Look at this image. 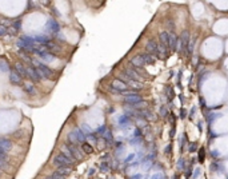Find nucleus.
<instances>
[{"mask_svg":"<svg viewBox=\"0 0 228 179\" xmlns=\"http://www.w3.org/2000/svg\"><path fill=\"white\" fill-rule=\"evenodd\" d=\"M31 64H32V67H34V68H36V71H37V74H39L40 79H52V78H55L54 70H52V68H49L47 64H44V63L39 62L37 59H34V57H32Z\"/></svg>","mask_w":228,"mask_h":179,"instance_id":"1","label":"nucleus"},{"mask_svg":"<svg viewBox=\"0 0 228 179\" xmlns=\"http://www.w3.org/2000/svg\"><path fill=\"white\" fill-rule=\"evenodd\" d=\"M62 152L65 154L67 156H70V158H72L73 161H80V159H83L84 154L83 151H80L78 147H76V144H63L62 146Z\"/></svg>","mask_w":228,"mask_h":179,"instance_id":"2","label":"nucleus"},{"mask_svg":"<svg viewBox=\"0 0 228 179\" xmlns=\"http://www.w3.org/2000/svg\"><path fill=\"white\" fill-rule=\"evenodd\" d=\"M76 161H73L72 158H70V156H67L65 154L60 152L57 154V155L54 156V159H52V163L55 164V166L59 169V167H71L73 163H75Z\"/></svg>","mask_w":228,"mask_h":179,"instance_id":"3","label":"nucleus"},{"mask_svg":"<svg viewBox=\"0 0 228 179\" xmlns=\"http://www.w3.org/2000/svg\"><path fill=\"white\" fill-rule=\"evenodd\" d=\"M68 140H70V144L84 143V142H86V135L81 133L79 128H75L73 131H71V133L68 134Z\"/></svg>","mask_w":228,"mask_h":179,"instance_id":"4","label":"nucleus"},{"mask_svg":"<svg viewBox=\"0 0 228 179\" xmlns=\"http://www.w3.org/2000/svg\"><path fill=\"white\" fill-rule=\"evenodd\" d=\"M117 76H119V80L125 82V84H127V86H131V87H133V88H137V90H140V88L143 87V84L137 83V82L132 80L131 78H128V76L125 75L124 72H119V74H117Z\"/></svg>","mask_w":228,"mask_h":179,"instance_id":"5","label":"nucleus"},{"mask_svg":"<svg viewBox=\"0 0 228 179\" xmlns=\"http://www.w3.org/2000/svg\"><path fill=\"white\" fill-rule=\"evenodd\" d=\"M145 49H147V54L150 55H155V56H158L159 55V43L156 42V40L151 39L147 42V44H145Z\"/></svg>","mask_w":228,"mask_h":179,"instance_id":"6","label":"nucleus"},{"mask_svg":"<svg viewBox=\"0 0 228 179\" xmlns=\"http://www.w3.org/2000/svg\"><path fill=\"white\" fill-rule=\"evenodd\" d=\"M23 88L24 91H26L28 95H32V96H35L37 94V90H36V87H35V84H34V82H31V80H26L23 83Z\"/></svg>","mask_w":228,"mask_h":179,"instance_id":"7","label":"nucleus"},{"mask_svg":"<svg viewBox=\"0 0 228 179\" xmlns=\"http://www.w3.org/2000/svg\"><path fill=\"white\" fill-rule=\"evenodd\" d=\"M11 150H12V142L5 138H0V152L7 154Z\"/></svg>","mask_w":228,"mask_h":179,"instance_id":"8","label":"nucleus"},{"mask_svg":"<svg viewBox=\"0 0 228 179\" xmlns=\"http://www.w3.org/2000/svg\"><path fill=\"white\" fill-rule=\"evenodd\" d=\"M123 72H124L125 75L128 76V78L132 79V80H135V82H137V83H140V84L143 83V78L136 72V71H133L132 68H125V70L123 71Z\"/></svg>","mask_w":228,"mask_h":179,"instance_id":"9","label":"nucleus"},{"mask_svg":"<svg viewBox=\"0 0 228 179\" xmlns=\"http://www.w3.org/2000/svg\"><path fill=\"white\" fill-rule=\"evenodd\" d=\"M47 31H48L49 34H57V32L60 31L59 23H57L55 19H49L48 23H47Z\"/></svg>","mask_w":228,"mask_h":179,"instance_id":"10","label":"nucleus"},{"mask_svg":"<svg viewBox=\"0 0 228 179\" xmlns=\"http://www.w3.org/2000/svg\"><path fill=\"white\" fill-rule=\"evenodd\" d=\"M27 78H28L31 82H39L40 80V76H39V74H37L36 68H34L32 66H28V67H27Z\"/></svg>","mask_w":228,"mask_h":179,"instance_id":"11","label":"nucleus"},{"mask_svg":"<svg viewBox=\"0 0 228 179\" xmlns=\"http://www.w3.org/2000/svg\"><path fill=\"white\" fill-rule=\"evenodd\" d=\"M111 87H112V90H114V91H116V92H122V91H125V90L128 88V86H127V84H125L124 82L119 80V79H115V80L112 82Z\"/></svg>","mask_w":228,"mask_h":179,"instance_id":"12","label":"nucleus"},{"mask_svg":"<svg viewBox=\"0 0 228 179\" xmlns=\"http://www.w3.org/2000/svg\"><path fill=\"white\" fill-rule=\"evenodd\" d=\"M10 82L12 84H15V86H23V83H24V80H23V78H21L20 75H19L16 71H11L10 72Z\"/></svg>","mask_w":228,"mask_h":179,"instance_id":"13","label":"nucleus"},{"mask_svg":"<svg viewBox=\"0 0 228 179\" xmlns=\"http://www.w3.org/2000/svg\"><path fill=\"white\" fill-rule=\"evenodd\" d=\"M141 100H143V98L141 96H139V95H136V94H133V95H128V96H125L124 98V102L127 104H130V106H135V104H137V103H141Z\"/></svg>","mask_w":228,"mask_h":179,"instance_id":"14","label":"nucleus"},{"mask_svg":"<svg viewBox=\"0 0 228 179\" xmlns=\"http://www.w3.org/2000/svg\"><path fill=\"white\" fill-rule=\"evenodd\" d=\"M180 42H182V51H183V52H187V48H188V43H189V32H188V31H183V32H182Z\"/></svg>","mask_w":228,"mask_h":179,"instance_id":"15","label":"nucleus"},{"mask_svg":"<svg viewBox=\"0 0 228 179\" xmlns=\"http://www.w3.org/2000/svg\"><path fill=\"white\" fill-rule=\"evenodd\" d=\"M130 63L133 66V67H143V66H145L144 59H143V56L140 54L136 55V56H133V57H131Z\"/></svg>","mask_w":228,"mask_h":179,"instance_id":"16","label":"nucleus"},{"mask_svg":"<svg viewBox=\"0 0 228 179\" xmlns=\"http://www.w3.org/2000/svg\"><path fill=\"white\" fill-rule=\"evenodd\" d=\"M15 71L21 76V78H23V76H27V66H24V63L16 62L15 63Z\"/></svg>","mask_w":228,"mask_h":179,"instance_id":"17","label":"nucleus"},{"mask_svg":"<svg viewBox=\"0 0 228 179\" xmlns=\"http://www.w3.org/2000/svg\"><path fill=\"white\" fill-rule=\"evenodd\" d=\"M47 48H48L49 52H56V54H59L60 51H62V47H60L57 43H55L54 40H49L48 43H47Z\"/></svg>","mask_w":228,"mask_h":179,"instance_id":"18","label":"nucleus"},{"mask_svg":"<svg viewBox=\"0 0 228 179\" xmlns=\"http://www.w3.org/2000/svg\"><path fill=\"white\" fill-rule=\"evenodd\" d=\"M159 39H160V43L161 44H164L166 47H168L169 48V34L166 31L160 32V35H159Z\"/></svg>","mask_w":228,"mask_h":179,"instance_id":"19","label":"nucleus"},{"mask_svg":"<svg viewBox=\"0 0 228 179\" xmlns=\"http://www.w3.org/2000/svg\"><path fill=\"white\" fill-rule=\"evenodd\" d=\"M10 64L5 59H0V72L5 74V72H10Z\"/></svg>","mask_w":228,"mask_h":179,"instance_id":"20","label":"nucleus"},{"mask_svg":"<svg viewBox=\"0 0 228 179\" xmlns=\"http://www.w3.org/2000/svg\"><path fill=\"white\" fill-rule=\"evenodd\" d=\"M140 55L143 56V59H144L145 64H153V63H155V57H153L152 55L147 54V52H144V54H140Z\"/></svg>","mask_w":228,"mask_h":179,"instance_id":"21","label":"nucleus"},{"mask_svg":"<svg viewBox=\"0 0 228 179\" xmlns=\"http://www.w3.org/2000/svg\"><path fill=\"white\" fill-rule=\"evenodd\" d=\"M177 40H179V39H177L176 35H174V34L169 35V48H171V49L176 48V47H177Z\"/></svg>","mask_w":228,"mask_h":179,"instance_id":"22","label":"nucleus"},{"mask_svg":"<svg viewBox=\"0 0 228 179\" xmlns=\"http://www.w3.org/2000/svg\"><path fill=\"white\" fill-rule=\"evenodd\" d=\"M81 150H83V152H84V154H92V152H93L92 146L89 144L88 142L81 143Z\"/></svg>","mask_w":228,"mask_h":179,"instance_id":"23","label":"nucleus"},{"mask_svg":"<svg viewBox=\"0 0 228 179\" xmlns=\"http://www.w3.org/2000/svg\"><path fill=\"white\" fill-rule=\"evenodd\" d=\"M18 55L24 60V62H28V63H31V62H32L31 55H28L26 51H21V49H20V51H18Z\"/></svg>","mask_w":228,"mask_h":179,"instance_id":"24","label":"nucleus"},{"mask_svg":"<svg viewBox=\"0 0 228 179\" xmlns=\"http://www.w3.org/2000/svg\"><path fill=\"white\" fill-rule=\"evenodd\" d=\"M57 172L62 174L63 177H67V175H70L71 172H72V169H71V167H59V169H57Z\"/></svg>","mask_w":228,"mask_h":179,"instance_id":"25","label":"nucleus"},{"mask_svg":"<svg viewBox=\"0 0 228 179\" xmlns=\"http://www.w3.org/2000/svg\"><path fill=\"white\" fill-rule=\"evenodd\" d=\"M195 39L196 38H191L189 39V43H188V48H187V55L188 56H191L192 52H194V47H195Z\"/></svg>","mask_w":228,"mask_h":179,"instance_id":"26","label":"nucleus"},{"mask_svg":"<svg viewBox=\"0 0 228 179\" xmlns=\"http://www.w3.org/2000/svg\"><path fill=\"white\" fill-rule=\"evenodd\" d=\"M45 179H65V177H63L62 174H59V172H52L51 175H48V177H45Z\"/></svg>","mask_w":228,"mask_h":179,"instance_id":"27","label":"nucleus"},{"mask_svg":"<svg viewBox=\"0 0 228 179\" xmlns=\"http://www.w3.org/2000/svg\"><path fill=\"white\" fill-rule=\"evenodd\" d=\"M7 34H8V27L7 26H1V24H0V38L5 36Z\"/></svg>","mask_w":228,"mask_h":179,"instance_id":"28","label":"nucleus"},{"mask_svg":"<svg viewBox=\"0 0 228 179\" xmlns=\"http://www.w3.org/2000/svg\"><path fill=\"white\" fill-rule=\"evenodd\" d=\"M160 115H161V116H163V118H167V116H168V115H169L168 110H167V108H166V107H164V106H161V107H160Z\"/></svg>","mask_w":228,"mask_h":179,"instance_id":"29","label":"nucleus"},{"mask_svg":"<svg viewBox=\"0 0 228 179\" xmlns=\"http://www.w3.org/2000/svg\"><path fill=\"white\" fill-rule=\"evenodd\" d=\"M204 154H205V150L202 147L199 150V162H204Z\"/></svg>","mask_w":228,"mask_h":179,"instance_id":"30","label":"nucleus"},{"mask_svg":"<svg viewBox=\"0 0 228 179\" xmlns=\"http://www.w3.org/2000/svg\"><path fill=\"white\" fill-rule=\"evenodd\" d=\"M168 119H169V123H171V126H172V127H175V122H176V119H175V115L172 114V112H169Z\"/></svg>","mask_w":228,"mask_h":179,"instance_id":"31","label":"nucleus"},{"mask_svg":"<svg viewBox=\"0 0 228 179\" xmlns=\"http://www.w3.org/2000/svg\"><path fill=\"white\" fill-rule=\"evenodd\" d=\"M171 151H172V144L166 146V148H164V154H166V155H171Z\"/></svg>","mask_w":228,"mask_h":179,"instance_id":"32","label":"nucleus"},{"mask_svg":"<svg viewBox=\"0 0 228 179\" xmlns=\"http://www.w3.org/2000/svg\"><path fill=\"white\" fill-rule=\"evenodd\" d=\"M167 91H168V92H167V96H168V99H169V100H172V88H171V87H168V88H167Z\"/></svg>","mask_w":228,"mask_h":179,"instance_id":"33","label":"nucleus"},{"mask_svg":"<svg viewBox=\"0 0 228 179\" xmlns=\"http://www.w3.org/2000/svg\"><path fill=\"white\" fill-rule=\"evenodd\" d=\"M101 171H108V166H107V163L101 164Z\"/></svg>","mask_w":228,"mask_h":179,"instance_id":"34","label":"nucleus"},{"mask_svg":"<svg viewBox=\"0 0 228 179\" xmlns=\"http://www.w3.org/2000/svg\"><path fill=\"white\" fill-rule=\"evenodd\" d=\"M175 133H176V128H175V127H172V130H171V133H169V136H171V138H174L175 136Z\"/></svg>","mask_w":228,"mask_h":179,"instance_id":"35","label":"nucleus"},{"mask_svg":"<svg viewBox=\"0 0 228 179\" xmlns=\"http://www.w3.org/2000/svg\"><path fill=\"white\" fill-rule=\"evenodd\" d=\"M5 158H7V155L3 152H0V161H5Z\"/></svg>","mask_w":228,"mask_h":179,"instance_id":"36","label":"nucleus"},{"mask_svg":"<svg viewBox=\"0 0 228 179\" xmlns=\"http://www.w3.org/2000/svg\"><path fill=\"white\" fill-rule=\"evenodd\" d=\"M195 146H196V143H191V147H189V151H192V152H194V151H195Z\"/></svg>","mask_w":228,"mask_h":179,"instance_id":"37","label":"nucleus"},{"mask_svg":"<svg viewBox=\"0 0 228 179\" xmlns=\"http://www.w3.org/2000/svg\"><path fill=\"white\" fill-rule=\"evenodd\" d=\"M187 116V111L184 108H182V118H185Z\"/></svg>","mask_w":228,"mask_h":179,"instance_id":"38","label":"nucleus"},{"mask_svg":"<svg viewBox=\"0 0 228 179\" xmlns=\"http://www.w3.org/2000/svg\"><path fill=\"white\" fill-rule=\"evenodd\" d=\"M174 179H179V175H175V177H174Z\"/></svg>","mask_w":228,"mask_h":179,"instance_id":"39","label":"nucleus"},{"mask_svg":"<svg viewBox=\"0 0 228 179\" xmlns=\"http://www.w3.org/2000/svg\"><path fill=\"white\" fill-rule=\"evenodd\" d=\"M0 175H1V171H0Z\"/></svg>","mask_w":228,"mask_h":179,"instance_id":"40","label":"nucleus"}]
</instances>
